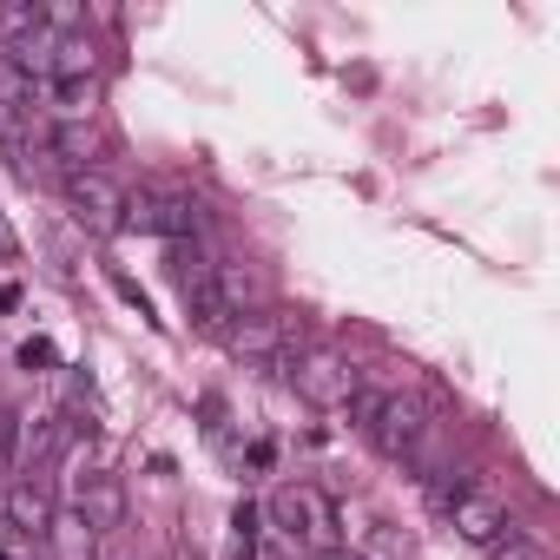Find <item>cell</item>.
Listing matches in <instances>:
<instances>
[{"label": "cell", "instance_id": "1", "mask_svg": "<svg viewBox=\"0 0 560 560\" xmlns=\"http://www.w3.org/2000/svg\"><path fill=\"white\" fill-rule=\"evenodd\" d=\"M270 521H277V534H284L291 547L304 540L311 553H330L337 547V508H330V494L324 488H311V481H291V488H277L270 494Z\"/></svg>", "mask_w": 560, "mask_h": 560}, {"label": "cell", "instance_id": "2", "mask_svg": "<svg viewBox=\"0 0 560 560\" xmlns=\"http://www.w3.org/2000/svg\"><path fill=\"white\" fill-rule=\"evenodd\" d=\"M126 224L132 231H145V237H172V244H198V231H205V205L198 198H185V191H159V185H145V191H126Z\"/></svg>", "mask_w": 560, "mask_h": 560}, {"label": "cell", "instance_id": "3", "mask_svg": "<svg viewBox=\"0 0 560 560\" xmlns=\"http://www.w3.org/2000/svg\"><path fill=\"white\" fill-rule=\"evenodd\" d=\"M284 376H291L298 396L317 402V409H343V402L357 396V370H350V357H337V350H298V357L284 363Z\"/></svg>", "mask_w": 560, "mask_h": 560}, {"label": "cell", "instance_id": "4", "mask_svg": "<svg viewBox=\"0 0 560 560\" xmlns=\"http://www.w3.org/2000/svg\"><path fill=\"white\" fill-rule=\"evenodd\" d=\"M172 284L185 291V311L198 330H224V304H218V264L198 250V244H172Z\"/></svg>", "mask_w": 560, "mask_h": 560}, {"label": "cell", "instance_id": "5", "mask_svg": "<svg viewBox=\"0 0 560 560\" xmlns=\"http://www.w3.org/2000/svg\"><path fill=\"white\" fill-rule=\"evenodd\" d=\"M224 350L231 357H244V363H270V370H284L298 350H304V337L291 330V324H277V317H237V324H224Z\"/></svg>", "mask_w": 560, "mask_h": 560}, {"label": "cell", "instance_id": "6", "mask_svg": "<svg viewBox=\"0 0 560 560\" xmlns=\"http://www.w3.org/2000/svg\"><path fill=\"white\" fill-rule=\"evenodd\" d=\"M67 205H73V218L86 224V231H119L126 224V191L93 165V172H67Z\"/></svg>", "mask_w": 560, "mask_h": 560}, {"label": "cell", "instance_id": "7", "mask_svg": "<svg viewBox=\"0 0 560 560\" xmlns=\"http://www.w3.org/2000/svg\"><path fill=\"white\" fill-rule=\"evenodd\" d=\"M422 429H429L422 402H409V396H383V409H376V422H370V442H376L389 462H402V455H416Z\"/></svg>", "mask_w": 560, "mask_h": 560}, {"label": "cell", "instance_id": "8", "mask_svg": "<svg viewBox=\"0 0 560 560\" xmlns=\"http://www.w3.org/2000/svg\"><path fill=\"white\" fill-rule=\"evenodd\" d=\"M448 521H455V534H462L468 547H494V540L508 534V508H501L494 494H481V488H462V494L448 501Z\"/></svg>", "mask_w": 560, "mask_h": 560}, {"label": "cell", "instance_id": "9", "mask_svg": "<svg viewBox=\"0 0 560 560\" xmlns=\"http://www.w3.org/2000/svg\"><path fill=\"white\" fill-rule=\"evenodd\" d=\"M218 304H224V317H257L264 304H270V277L257 270V264H218Z\"/></svg>", "mask_w": 560, "mask_h": 560}, {"label": "cell", "instance_id": "10", "mask_svg": "<svg viewBox=\"0 0 560 560\" xmlns=\"http://www.w3.org/2000/svg\"><path fill=\"white\" fill-rule=\"evenodd\" d=\"M8 527H21V534L47 540V527H54V494H47V481L21 475V481L8 488Z\"/></svg>", "mask_w": 560, "mask_h": 560}, {"label": "cell", "instance_id": "11", "mask_svg": "<svg viewBox=\"0 0 560 560\" xmlns=\"http://www.w3.org/2000/svg\"><path fill=\"white\" fill-rule=\"evenodd\" d=\"M80 514H86L93 534H113V527L126 521V488H119V475H93V481L80 488Z\"/></svg>", "mask_w": 560, "mask_h": 560}, {"label": "cell", "instance_id": "12", "mask_svg": "<svg viewBox=\"0 0 560 560\" xmlns=\"http://www.w3.org/2000/svg\"><path fill=\"white\" fill-rule=\"evenodd\" d=\"M47 547H54V560H100V534L86 527V514H80V508H54Z\"/></svg>", "mask_w": 560, "mask_h": 560}, {"label": "cell", "instance_id": "13", "mask_svg": "<svg viewBox=\"0 0 560 560\" xmlns=\"http://www.w3.org/2000/svg\"><path fill=\"white\" fill-rule=\"evenodd\" d=\"M350 527H357V560H409L402 527H389L383 514H350Z\"/></svg>", "mask_w": 560, "mask_h": 560}, {"label": "cell", "instance_id": "14", "mask_svg": "<svg viewBox=\"0 0 560 560\" xmlns=\"http://www.w3.org/2000/svg\"><path fill=\"white\" fill-rule=\"evenodd\" d=\"M47 100H54L60 126H86L100 106V80H47Z\"/></svg>", "mask_w": 560, "mask_h": 560}, {"label": "cell", "instance_id": "15", "mask_svg": "<svg viewBox=\"0 0 560 560\" xmlns=\"http://www.w3.org/2000/svg\"><path fill=\"white\" fill-rule=\"evenodd\" d=\"M93 67H100L93 40H86V34H60V40H54V73H47V80H93Z\"/></svg>", "mask_w": 560, "mask_h": 560}, {"label": "cell", "instance_id": "16", "mask_svg": "<svg viewBox=\"0 0 560 560\" xmlns=\"http://www.w3.org/2000/svg\"><path fill=\"white\" fill-rule=\"evenodd\" d=\"M47 21H40V0H14V8H0V40H27V34H40Z\"/></svg>", "mask_w": 560, "mask_h": 560}, {"label": "cell", "instance_id": "17", "mask_svg": "<svg viewBox=\"0 0 560 560\" xmlns=\"http://www.w3.org/2000/svg\"><path fill=\"white\" fill-rule=\"evenodd\" d=\"M257 521H264V514H257L250 501L231 508V560H257Z\"/></svg>", "mask_w": 560, "mask_h": 560}, {"label": "cell", "instance_id": "18", "mask_svg": "<svg viewBox=\"0 0 560 560\" xmlns=\"http://www.w3.org/2000/svg\"><path fill=\"white\" fill-rule=\"evenodd\" d=\"M60 448V422H34V429H21V462L34 468V462H47Z\"/></svg>", "mask_w": 560, "mask_h": 560}, {"label": "cell", "instance_id": "19", "mask_svg": "<svg viewBox=\"0 0 560 560\" xmlns=\"http://www.w3.org/2000/svg\"><path fill=\"white\" fill-rule=\"evenodd\" d=\"M494 560H553L540 540H527V534H501L494 540Z\"/></svg>", "mask_w": 560, "mask_h": 560}, {"label": "cell", "instance_id": "20", "mask_svg": "<svg viewBox=\"0 0 560 560\" xmlns=\"http://www.w3.org/2000/svg\"><path fill=\"white\" fill-rule=\"evenodd\" d=\"M343 409H350V422L370 435V422H376V409H383V389H363V383H357V396H350Z\"/></svg>", "mask_w": 560, "mask_h": 560}, {"label": "cell", "instance_id": "21", "mask_svg": "<svg viewBox=\"0 0 560 560\" xmlns=\"http://www.w3.org/2000/svg\"><path fill=\"white\" fill-rule=\"evenodd\" d=\"M21 462V416H0V475Z\"/></svg>", "mask_w": 560, "mask_h": 560}, {"label": "cell", "instance_id": "22", "mask_svg": "<svg viewBox=\"0 0 560 560\" xmlns=\"http://www.w3.org/2000/svg\"><path fill=\"white\" fill-rule=\"evenodd\" d=\"M21 370H34V376L54 370V343H47V337H27V343H21Z\"/></svg>", "mask_w": 560, "mask_h": 560}, {"label": "cell", "instance_id": "23", "mask_svg": "<svg viewBox=\"0 0 560 560\" xmlns=\"http://www.w3.org/2000/svg\"><path fill=\"white\" fill-rule=\"evenodd\" d=\"M462 488H468V481H462V475H442V481H435V488H429V494H435V508H442V514H448V501H455V494H462Z\"/></svg>", "mask_w": 560, "mask_h": 560}, {"label": "cell", "instance_id": "24", "mask_svg": "<svg viewBox=\"0 0 560 560\" xmlns=\"http://www.w3.org/2000/svg\"><path fill=\"white\" fill-rule=\"evenodd\" d=\"M113 284H119V298H126V304H139V317H152V298L132 284V277H113Z\"/></svg>", "mask_w": 560, "mask_h": 560}, {"label": "cell", "instance_id": "25", "mask_svg": "<svg viewBox=\"0 0 560 560\" xmlns=\"http://www.w3.org/2000/svg\"><path fill=\"white\" fill-rule=\"evenodd\" d=\"M8 257H21V231L8 224V211H0V264H8Z\"/></svg>", "mask_w": 560, "mask_h": 560}, {"label": "cell", "instance_id": "26", "mask_svg": "<svg viewBox=\"0 0 560 560\" xmlns=\"http://www.w3.org/2000/svg\"><path fill=\"white\" fill-rule=\"evenodd\" d=\"M311 560H357V553H337V547H330V553H311Z\"/></svg>", "mask_w": 560, "mask_h": 560}, {"label": "cell", "instance_id": "27", "mask_svg": "<svg viewBox=\"0 0 560 560\" xmlns=\"http://www.w3.org/2000/svg\"><path fill=\"white\" fill-rule=\"evenodd\" d=\"M172 560H198V553H191V547H178V553H172Z\"/></svg>", "mask_w": 560, "mask_h": 560}, {"label": "cell", "instance_id": "28", "mask_svg": "<svg viewBox=\"0 0 560 560\" xmlns=\"http://www.w3.org/2000/svg\"><path fill=\"white\" fill-rule=\"evenodd\" d=\"M0 560H14V553H0Z\"/></svg>", "mask_w": 560, "mask_h": 560}]
</instances>
